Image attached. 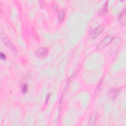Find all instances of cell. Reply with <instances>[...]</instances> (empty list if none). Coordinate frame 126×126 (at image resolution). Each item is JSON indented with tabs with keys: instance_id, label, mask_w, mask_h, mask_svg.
<instances>
[{
	"instance_id": "6da1fadb",
	"label": "cell",
	"mask_w": 126,
	"mask_h": 126,
	"mask_svg": "<svg viewBox=\"0 0 126 126\" xmlns=\"http://www.w3.org/2000/svg\"><path fill=\"white\" fill-rule=\"evenodd\" d=\"M113 37L110 35H107L105 36L103 39H102L98 44L96 46V49L98 50H100L105 47L107 46L113 40Z\"/></svg>"
},
{
	"instance_id": "7a4b0ae2",
	"label": "cell",
	"mask_w": 126,
	"mask_h": 126,
	"mask_svg": "<svg viewBox=\"0 0 126 126\" xmlns=\"http://www.w3.org/2000/svg\"><path fill=\"white\" fill-rule=\"evenodd\" d=\"M104 29V24H101L94 30L91 33V36L93 38H96L103 31Z\"/></svg>"
},
{
	"instance_id": "3957f363",
	"label": "cell",
	"mask_w": 126,
	"mask_h": 126,
	"mask_svg": "<svg viewBox=\"0 0 126 126\" xmlns=\"http://www.w3.org/2000/svg\"><path fill=\"white\" fill-rule=\"evenodd\" d=\"M1 38L5 43V44L6 45V46L11 51V52L13 53L17 52V50L15 48V47L14 46V45L12 44V43L10 41V40L8 39V38L5 35H2Z\"/></svg>"
},
{
	"instance_id": "277c9868",
	"label": "cell",
	"mask_w": 126,
	"mask_h": 126,
	"mask_svg": "<svg viewBox=\"0 0 126 126\" xmlns=\"http://www.w3.org/2000/svg\"><path fill=\"white\" fill-rule=\"evenodd\" d=\"M48 49L46 47H40L36 51V55L40 58H45L48 56Z\"/></svg>"
},
{
	"instance_id": "5b68a950",
	"label": "cell",
	"mask_w": 126,
	"mask_h": 126,
	"mask_svg": "<svg viewBox=\"0 0 126 126\" xmlns=\"http://www.w3.org/2000/svg\"><path fill=\"white\" fill-rule=\"evenodd\" d=\"M119 21L120 24L122 26H125L126 23V9L125 8L120 14L119 17Z\"/></svg>"
},
{
	"instance_id": "8992f818",
	"label": "cell",
	"mask_w": 126,
	"mask_h": 126,
	"mask_svg": "<svg viewBox=\"0 0 126 126\" xmlns=\"http://www.w3.org/2000/svg\"><path fill=\"white\" fill-rule=\"evenodd\" d=\"M121 91V89H111L108 92V95L112 98H115Z\"/></svg>"
},
{
	"instance_id": "52a82bcc",
	"label": "cell",
	"mask_w": 126,
	"mask_h": 126,
	"mask_svg": "<svg viewBox=\"0 0 126 126\" xmlns=\"http://www.w3.org/2000/svg\"><path fill=\"white\" fill-rule=\"evenodd\" d=\"M97 113L96 112H94L92 113L89 120V126H94V125L97 119Z\"/></svg>"
},
{
	"instance_id": "ba28073f",
	"label": "cell",
	"mask_w": 126,
	"mask_h": 126,
	"mask_svg": "<svg viewBox=\"0 0 126 126\" xmlns=\"http://www.w3.org/2000/svg\"><path fill=\"white\" fill-rule=\"evenodd\" d=\"M65 17V11L64 9H62L59 11L58 14V18L60 22H63Z\"/></svg>"
},
{
	"instance_id": "9c48e42d",
	"label": "cell",
	"mask_w": 126,
	"mask_h": 126,
	"mask_svg": "<svg viewBox=\"0 0 126 126\" xmlns=\"http://www.w3.org/2000/svg\"><path fill=\"white\" fill-rule=\"evenodd\" d=\"M107 1L104 5H103V6L101 8V9L99 11V14L101 15H104L105 14H106L107 12Z\"/></svg>"
},
{
	"instance_id": "30bf717a",
	"label": "cell",
	"mask_w": 126,
	"mask_h": 126,
	"mask_svg": "<svg viewBox=\"0 0 126 126\" xmlns=\"http://www.w3.org/2000/svg\"><path fill=\"white\" fill-rule=\"evenodd\" d=\"M27 84H24L22 86V91L23 93H25L27 91Z\"/></svg>"
},
{
	"instance_id": "8fae6325",
	"label": "cell",
	"mask_w": 126,
	"mask_h": 126,
	"mask_svg": "<svg viewBox=\"0 0 126 126\" xmlns=\"http://www.w3.org/2000/svg\"><path fill=\"white\" fill-rule=\"evenodd\" d=\"M0 58L1 59H2V60H5L6 59V56L5 55V54L2 52L0 53Z\"/></svg>"
}]
</instances>
